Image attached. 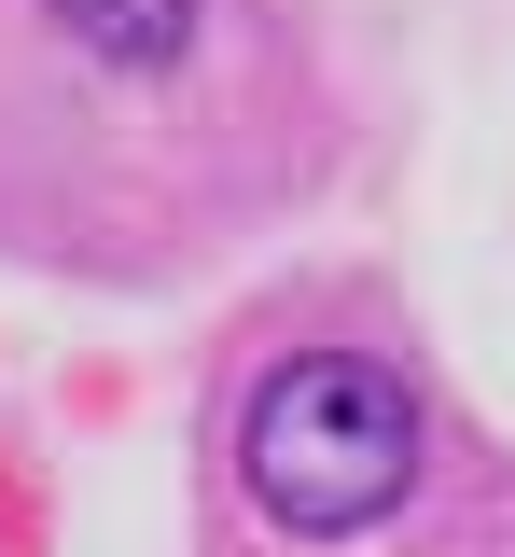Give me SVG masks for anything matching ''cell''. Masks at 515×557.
Masks as SVG:
<instances>
[{
    "instance_id": "1",
    "label": "cell",
    "mask_w": 515,
    "mask_h": 557,
    "mask_svg": "<svg viewBox=\"0 0 515 557\" xmlns=\"http://www.w3.org/2000/svg\"><path fill=\"white\" fill-rule=\"evenodd\" d=\"M237 487H251V516H279L306 544L376 530L418 487V391L376 348H293V362H265V391L237 405Z\"/></svg>"
},
{
    "instance_id": "2",
    "label": "cell",
    "mask_w": 515,
    "mask_h": 557,
    "mask_svg": "<svg viewBox=\"0 0 515 557\" xmlns=\"http://www.w3.org/2000/svg\"><path fill=\"white\" fill-rule=\"evenodd\" d=\"M56 28H71L84 57H112V70H181L196 0H56Z\"/></svg>"
}]
</instances>
